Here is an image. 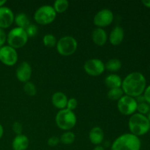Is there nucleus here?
<instances>
[{"mask_svg": "<svg viewBox=\"0 0 150 150\" xmlns=\"http://www.w3.org/2000/svg\"><path fill=\"white\" fill-rule=\"evenodd\" d=\"M146 87V78L139 72H133L127 75L122 80L121 86L125 95L134 98L143 95Z\"/></svg>", "mask_w": 150, "mask_h": 150, "instance_id": "f257e3e1", "label": "nucleus"}, {"mask_svg": "<svg viewBox=\"0 0 150 150\" xmlns=\"http://www.w3.org/2000/svg\"><path fill=\"white\" fill-rule=\"evenodd\" d=\"M142 142L138 136L132 133H125L114 141L111 150H140Z\"/></svg>", "mask_w": 150, "mask_h": 150, "instance_id": "f03ea898", "label": "nucleus"}, {"mask_svg": "<svg viewBox=\"0 0 150 150\" xmlns=\"http://www.w3.org/2000/svg\"><path fill=\"white\" fill-rule=\"evenodd\" d=\"M128 127L130 133L140 137L146 135L149 131L150 122L146 116L135 113L129 119Z\"/></svg>", "mask_w": 150, "mask_h": 150, "instance_id": "7ed1b4c3", "label": "nucleus"}, {"mask_svg": "<svg viewBox=\"0 0 150 150\" xmlns=\"http://www.w3.org/2000/svg\"><path fill=\"white\" fill-rule=\"evenodd\" d=\"M55 122L59 128L65 131H70L76 126L77 119L73 111L64 108L58 111L56 115Z\"/></svg>", "mask_w": 150, "mask_h": 150, "instance_id": "20e7f679", "label": "nucleus"}, {"mask_svg": "<svg viewBox=\"0 0 150 150\" xmlns=\"http://www.w3.org/2000/svg\"><path fill=\"white\" fill-rule=\"evenodd\" d=\"M26 30L21 28L16 27L12 29L7 35V42L9 46L18 49L24 46L28 41Z\"/></svg>", "mask_w": 150, "mask_h": 150, "instance_id": "39448f33", "label": "nucleus"}, {"mask_svg": "<svg viewBox=\"0 0 150 150\" xmlns=\"http://www.w3.org/2000/svg\"><path fill=\"white\" fill-rule=\"evenodd\" d=\"M57 50L59 54L64 57H69L74 54L78 48L77 40L72 36H64L57 43Z\"/></svg>", "mask_w": 150, "mask_h": 150, "instance_id": "423d86ee", "label": "nucleus"}, {"mask_svg": "<svg viewBox=\"0 0 150 150\" xmlns=\"http://www.w3.org/2000/svg\"><path fill=\"white\" fill-rule=\"evenodd\" d=\"M57 13L51 5H42L36 10L34 14L35 22L40 25H48L56 18Z\"/></svg>", "mask_w": 150, "mask_h": 150, "instance_id": "0eeeda50", "label": "nucleus"}, {"mask_svg": "<svg viewBox=\"0 0 150 150\" xmlns=\"http://www.w3.org/2000/svg\"><path fill=\"white\" fill-rule=\"evenodd\" d=\"M138 103L136 98L124 95L117 101V108L122 114L125 116H131L137 110Z\"/></svg>", "mask_w": 150, "mask_h": 150, "instance_id": "6e6552de", "label": "nucleus"}, {"mask_svg": "<svg viewBox=\"0 0 150 150\" xmlns=\"http://www.w3.org/2000/svg\"><path fill=\"white\" fill-rule=\"evenodd\" d=\"M18 53L15 48L7 45L0 48V62L4 65L12 67L18 62Z\"/></svg>", "mask_w": 150, "mask_h": 150, "instance_id": "1a4fd4ad", "label": "nucleus"}, {"mask_svg": "<svg viewBox=\"0 0 150 150\" xmlns=\"http://www.w3.org/2000/svg\"><path fill=\"white\" fill-rule=\"evenodd\" d=\"M83 70L91 76H100L105 68V64L98 59H90L83 64Z\"/></svg>", "mask_w": 150, "mask_h": 150, "instance_id": "9d476101", "label": "nucleus"}, {"mask_svg": "<svg viewBox=\"0 0 150 150\" xmlns=\"http://www.w3.org/2000/svg\"><path fill=\"white\" fill-rule=\"evenodd\" d=\"M114 21V14L109 9H103L95 14L93 22L98 28H103L111 24Z\"/></svg>", "mask_w": 150, "mask_h": 150, "instance_id": "9b49d317", "label": "nucleus"}, {"mask_svg": "<svg viewBox=\"0 0 150 150\" xmlns=\"http://www.w3.org/2000/svg\"><path fill=\"white\" fill-rule=\"evenodd\" d=\"M32 74V69L27 62L20 63L16 69V75L18 80L23 83L29 81Z\"/></svg>", "mask_w": 150, "mask_h": 150, "instance_id": "f8f14e48", "label": "nucleus"}, {"mask_svg": "<svg viewBox=\"0 0 150 150\" xmlns=\"http://www.w3.org/2000/svg\"><path fill=\"white\" fill-rule=\"evenodd\" d=\"M15 16L11 9L7 7H0V29H7L14 22Z\"/></svg>", "mask_w": 150, "mask_h": 150, "instance_id": "ddd939ff", "label": "nucleus"}, {"mask_svg": "<svg viewBox=\"0 0 150 150\" xmlns=\"http://www.w3.org/2000/svg\"><path fill=\"white\" fill-rule=\"evenodd\" d=\"M67 100H68V98H67V95L62 92H55L51 98V102H52L54 106L59 110L66 108Z\"/></svg>", "mask_w": 150, "mask_h": 150, "instance_id": "4468645a", "label": "nucleus"}, {"mask_svg": "<svg viewBox=\"0 0 150 150\" xmlns=\"http://www.w3.org/2000/svg\"><path fill=\"white\" fill-rule=\"evenodd\" d=\"M125 37V32L122 27L116 26L110 33L109 41L111 45H119L122 42Z\"/></svg>", "mask_w": 150, "mask_h": 150, "instance_id": "2eb2a0df", "label": "nucleus"}, {"mask_svg": "<svg viewBox=\"0 0 150 150\" xmlns=\"http://www.w3.org/2000/svg\"><path fill=\"white\" fill-rule=\"evenodd\" d=\"M92 39L94 43L98 46L105 45L108 40L107 33L102 28H98L94 29L92 32Z\"/></svg>", "mask_w": 150, "mask_h": 150, "instance_id": "dca6fc26", "label": "nucleus"}, {"mask_svg": "<svg viewBox=\"0 0 150 150\" xmlns=\"http://www.w3.org/2000/svg\"><path fill=\"white\" fill-rule=\"evenodd\" d=\"M89 139L91 143L95 146L100 145L104 140V132L100 127H94L89 133Z\"/></svg>", "mask_w": 150, "mask_h": 150, "instance_id": "f3484780", "label": "nucleus"}, {"mask_svg": "<svg viewBox=\"0 0 150 150\" xmlns=\"http://www.w3.org/2000/svg\"><path fill=\"white\" fill-rule=\"evenodd\" d=\"M29 140L25 135H18L13 139L12 148L13 150H26L29 147Z\"/></svg>", "mask_w": 150, "mask_h": 150, "instance_id": "a211bd4d", "label": "nucleus"}, {"mask_svg": "<svg viewBox=\"0 0 150 150\" xmlns=\"http://www.w3.org/2000/svg\"><path fill=\"white\" fill-rule=\"evenodd\" d=\"M104 83L107 87L109 88V89H114V88H121L122 80L119 75L110 74L105 77Z\"/></svg>", "mask_w": 150, "mask_h": 150, "instance_id": "6ab92c4d", "label": "nucleus"}, {"mask_svg": "<svg viewBox=\"0 0 150 150\" xmlns=\"http://www.w3.org/2000/svg\"><path fill=\"white\" fill-rule=\"evenodd\" d=\"M14 22L17 25V27L26 29L31 24L29 17L25 13H19L15 16Z\"/></svg>", "mask_w": 150, "mask_h": 150, "instance_id": "aec40b11", "label": "nucleus"}, {"mask_svg": "<svg viewBox=\"0 0 150 150\" xmlns=\"http://www.w3.org/2000/svg\"><path fill=\"white\" fill-rule=\"evenodd\" d=\"M121 67L122 62L118 59H111L105 64V68L110 72H117Z\"/></svg>", "mask_w": 150, "mask_h": 150, "instance_id": "412c9836", "label": "nucleus"}, {"mask_svg": "<svg viewBox=\"0 0 150 150\" xmlns=\"http://www.w3.org/2000/svg\"><path fill=\"white\" fill-rule=\"evenodd\" d=\"M69 2L67 0H57L54 1L53 8L56 13H63L68 9Z\"/></svg>", "mask_w": 150, "mask_h": 150, "instance_id": "4be33fe9", "label": "nucleus"}, {"mask_svg": "<svg viewBox=\"0 0 150 150\" xmlns=\"http://www.w3.org/2000/svg\"><path fill=\"white\" fill-rule=\"evenodd\" d=\"M59 140L64 145L72 144L76 140V135L72 131H65L59 138Z\"/></svg>", "mask_w": 150, "mask_h": 150, "instance_id": "5701e85b", "label": "nucleus"}, {"mask_svg": "<svg viewBox=\"0 0 150 150\" xmlns=\"http://www.w3.org/2000/svg\"><path fill=\"white\" fill-rule=\"evenodd\" d=\"M124 95L122 88H114V89H109L107 93V97L111 100L118 101Z\"/></svg>", "mask_w": 150, "mask_h": 150, "instance_id": "b1692460", "label": "nucleus"}, {"mask_svg": "<svg viewBox=\"0 0 150 150\" xmlns=\"http://www.w3.org/2000/svg\"><path fill=\"white\" fill-rule=\"evenodd\" d=\"M42 42L45 46L48 47V48H53L57 45V40L54 35L47 34V35H44L43 38H42Z\"/></svg>", "mask_w": 150, "mask_h": 150, "instance_id": "393cba45", "label": "nucleus"}, {"mask_svg": "<svg viewBox=\"0 0 150 150\" xmlns=\"http://www.w3.org/2000/svg\"><path fill=\"white\" fill-rule=\"evenodd\" d=\"M23 91H24L25 94L27 95L28 96H35L37 94L36 86L31 81L26 82L23 85Z\"/></svg>", "mask_w": 150, "mask_h": 150, "instance_id": "a878e982", "label": "nucleus"}, {"mask_svg": "<svg viewBox=\"0 0 150 150\" xmlns=\"http://www.w3.org/2000/svg\"><path fill=\"white\" fill-rule=\"evenodd\" d=\"M136 111H138L139 114L146 116V114H148V113L150 111V105L146 102L138 103Z\"/></svg>", "mask_w": 150, "mask_h": 150, "instance_id": "bb28decb", "label": "nucleus"}, {"mask_svg": "<svg viewBox=\"0 0 150 150\" xmlns=\"http://www.w3.org/2000/svg\"><path fill=\"white\" fill-rule=\"evenodd\" d=\"M25 30H26V32L29 38H33V37H35L38 35V28L37 27L36 25L31 23Z\"/></svg>", "mask_w": 150, "mask_h": 150, "instance_id": "cd10ccee", "label": "nucleus"}, {"mask_svg": "<svg viewBox=\"0 0 150 150\" xmlns=\"http://www.w3.org/2000/svg\"><path fill=\"white\" fill-rule=\"evenodd\" d=\"M78 106V101L76 98H71L70 99H68L67 103V106H66V108L68 110H70V111H73L76 109Z\"/></svg>", "mask_w": 150, "mask_h": 150, "instance_id": "c85d7f7f", "label": "nucleus"}, {"mask_svg": "<svg viewBox=\"0 0 150 150\" xmlns=\"http://www.w3.org/2000/svg\"><path fill=\"white\" fill-rule=\"evenodd\" d=\"M12 128H13V132H14L17 136L21 135L22 133H23V126H22V125L19 122H15L13 124Z\"/></svg>", "mask_w": 150, "mask_h": 150, "instance_id": "c756f323", "label": "nucleus"}, {"mask_svg": "<svg viewBox=\"0 0 150 150\" xmlns=\"http://www.w3.org/2000/svg\"><path fill=\"white\" fill-rule=\"evenodd\" d=\"M60 142L59 138L57 137V136H51L47 141V144L49 146L51 147H54L57 145L59 144V143Z\"/></svg>", "mask_w": 150, "mask_h": 150, "instance_id": "7c9ffc66", "label": "nucleus"}, {"mask_svg": "<svg viewBox=\"0 0 150 150\" xmlns=\"http://www.w3.org/2000/svg\"><path fill=\"white\" fill-rule=\"evenodd\" d=\"M6 42H7V34L4 29H0V48L4 46Z\"/></svg>", "mask_w": 150, "mask_h": 150, "instance_id": "2f4dec72", "label": "nucleus"}, {"mask_svg": "<svg viewBox=\"0 0 150 150\" xmlns=\"http://www.w3.org/2000/svg\"><path fill=\"white\" fill-rule=\"evenodd\" d=\"M143 96L144 98L145 102L147 103L150 105V85L146 87V89H145L144 92L143 93Z\"/></svg>", "mask_w": 150, "mask_h": 150, "instance_id": "473e14b6", "label": "nucleus"}, {"mask_svg": "<svg viewBox=\"0 0 150 150\" xmlns=\"http://www.w3.org/2000/svg\"><path fill=\"white\" fill-rule=\"evenodd\" d=\"M142 4L147 8H150V0H143L142 1Z\"/></svg>", "mask_w": 150, "mask_h": 150, "instance_id": "72a5a7b5", "label": "nucleus"}, {"mask_svg": "<svg viewBox=\"0 0 150 150\" xmlns=\"http://www.w3.org/2000/svg\"><path fill=\"white\" fill-rule=\"evenodd\" d=\"M93 150H105V149L103 146H101V145H98V146H95V147L93 149Z\"/></svg>", "mask_w": 150, "mask_h": 150, "instance_id": "f704fd0d", "label": "nucleus"}, {"mask_svg": "<svg viewBox=\"0 0 150 150\" xmlns=\"http://www.w3.org/2000/svg\"><path fill=\"white\" fill-rule=\"evenodd\" d=\"M3 134H4V128H3V126L0 124V139L2 137Z\"/></svg>", "mask_w": 150, "mask_h": 150, "instance_id": "c9c22d12", "label": "nucleus"}, {"mask_svg": "<svg viewBox=\"0 0 150 150\" xmlns=\"http://www.w3.org/2000/svg\"><path fill=\"white\" fill-rule=\"evenodd\" d=\"M6 2H7V1H6L5 0H0V7H4V4H6Z\"/></svg>", "mask_w": 150, "mask_h": 150, "instance_id": "e433bc0d", "label": "nucleus"}, {"mask_svg": "<svg viewBox=\"0 0 150 150\" xmlns=\"http://www.w3.org/2000/svg\"><path fill=\"white\" fill-rule=\"evenodd\" d=\"M147 117V119H148V120H149V121L150 122V111H149V113H148L147 117Z\"/></svg>", "mask_w": 150, "mask_h": 150, "instance_id": "4c0bfd02", "label": "nucleus"}, {"mask_svg": "<svg viewBox=\"0 0 150 150\" xmlns=\"http://www.w3.org/2000/svg\"><path fill=\"white\" fill-rule=\"evenodd\" d=\"M149 131H150V130H149Z\"/></svg>", "mask_w": 150, "mask_h": 150, "instance_id": "58836bf2", "label": "nucleus"}]
</instances>
